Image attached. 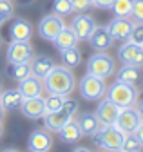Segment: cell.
<instances>
[{"label": "cell", "instance_id": "obj_19", "mask_svg": "<svg viewBox=\"0 0 143 152\" xmlns=\"http://www.w3.org/2000/svg\"><path fill=\"white\" fill-rule=\"evenodd\" d=\"M53 65H55V60H53L49 54H33V58L29 60L31 74H34L40 80L53 69Z\"/></svg>", "mask_w": 143, "mask_h": 152}, {"label": "cell", "instance_id": "obj_20", "mask_svg": "<svg viewBox=\"0 0 143 152\" xmlns=\"http://www.w3.org/2000/svg\"><path fill=\"white\" fill-rule=\"evenodd\" d=\"M18 91L22 92L24 98H33V96H42L44 92V83L40 78H36L34 74L26 76L24 80L18 82Z\"/></svg>", "mask_w": 143, "mask_h": 152}, {"label": "cell", "instance_id": "obj_28", "mask_svg": "<svg viewBox=\"0 0 143 152\" xmlns=\"http://www.w3.org/2000/svg\"><path fill=\"white\" fill-rule=\"evenodd\" d=\"M15 15V4L11 0H0V26L7 24Z\"/></svg>", "mask_w": 143, "mask_h": 152}, {"label": "cell", "instance_id": "obj_23", "mask_svg": "<svg viewBox=\"0 0 143 152\" xmlns=\"http://www.w3.org/2000/svg\"><path fill=\"white\" fill-rule=\"evenodd\" d=\"M78 36H76V33L71 29V26H65L56 36H55V40H53V44H55V47L58 49V51H62V49H67V47H74V45H78Z\"/></svg>", "mask_w": 143, "mask_h": 152}, {"label": "cell", "instance_id": "obj_39", "mask_svg": "<svg viewBox=\"0 0 143 152\" xmlns=\"http://www.w3.org/2000/svg\"><path fill=\"white\" fill-rule=\"evenodd\" d=\"M74 150H76V152H89L87 147H74Z\"/></svg>", "mask_w": 143, "mask_h": 152}, {"label": "cell", "instance_id": "obj_35", "mask_svg": "<svg viewBox=\"0 0 143 152\" xmlns=\"http://www.w3.org/2000/svg\"><path fill=\"white\" fill-rule=\"evenodd\" d=\"M112 4H114V0H93V6L98 9H111Z\"/></svg>", "mask_w": 143, "mask_h": 152}, {"label": "cell", "instance_id": "obj_3", "mask_svg": "<svg viewBox=\"0 0 143 152\" xmlns=\"http://www.w3.org/2000/svg\"><path fill=\"white\" fill-rule=\"evenodd\" d=\"M78 102L76 100H73V98H65V102H63V105L58 109V110H55V112H49V114H45V116L42 118L44 120V127L47 129V130H51V132H58L67 121H71L74 118V114L78 112Z\"/></svg>", "mask_w": 143, "mask_h": 152}, {"label": "cell", "instance_id": "obj_33", "mask_svg": "<svg viewBox=\"0 0 143 152\" xmlns=\"http://www.w3.org/2000/svg\"><path fill=\"white\" fill-rule=\"evenodd\" d=\"M134 22H143V0H132V7L129 15Z\"/></svg>", "mask_w": 143, "mask_h": 152}, {"label": "cell", "instance_id": "obj_14", "mask_svg": "<svg viewBox=\"0 0 143 152\" xmlns=\"http://www.w3.org/2000/svg\"><path fill=\"white\" fill-rule=\"evenodd\" d=\"M9 22H11L9 29H7L9 40H31L34 29H33L29 20H26V18H22V16H16V18H13V20H9Z\"/></svg>", "mask_w": 143, "mask_h": 152}, {"label": "cell", "instance_id": "obj_15", "mask_svg": "<svg viewBox=\"0 0 143 152\" xmlns=\"http://www.w3.org/2000/svg\"><path fill=\"white\" fill-rule=\"evenodd\" d=\"M132 24H134V20L131 16H114L105 27L109 29V33L112 34L114 40H123L125 42L129 38V34H131Z\"/></svg>", "mask_w": 143, "mask_h": 152}, {"label": "cell", "instance_id": "obj_29", "mask_svg": "<svg viewBox=\"0 0 143 152\" xmlns=\"http://www.w3.org/2000/svg\"><path fill=\"white\" fill-rule=\"evenodd\" d=\"M132 7V0H114V4L111 6L114 16H129Z\"/></svg>", "mask_w": 143, "mask_h": 152}, {"label": "cell", "instance_id": "obj_10", "mask_svg": "<svg viewBox=\"0 0 143 152\" xmlns=\"http://www.w3.org/2000/svg\"><path fill=\"white\" fill-rule=\"evenodd\" d=\"M141 120H143V118H141L139 110H138L134 105H131V107L120 109V114H118L114 125H116L120 130H123L125 134H132V132L136 130V127L139 125Z\"/></svg>", "mask_w": 143, "mask_h": 152}, {"label": "cell", "instance_id": "obj_11", "mask_svg": "<svg viewBox=\"0 0 143 152\" xmlns=\"http://www.w3.org/2000/svg\"><path fill=\"white\" fill-rule=\"evenodd\" d=\"M53 148V136L51 130L44 129H34L27 138V150L31 152H49Z\"/></svg>", "mask_w": 143, "mask_h": 152}, {"label": "cell", "instance_id": "obj_30", "mask_svg": "<svg viewBox=\"0 0 143 152\" xmlns=\"http://www.w3.org/2000/svg\"><path fill=\"white\" fill-rule=\"evenodd\" d=\"M121 150H125V152H139V150H143V145H141V141L134 136V132H132V134H125Z\"/></svg>", "mask_w": 143, "mask_h": 152}, {"label": "cell", "instance_id": "obj_38", "mask_svg": "<svg viewBox=\"0 0 143 152\" xmlns=\"http://www.w3.org/2000/svg\"><path fill=\"white\" fill-rule=\"evenodd\" d=\"M2 132H4V110L0 109V136H2Z\"/></svg>", "mask_w": 143, "mask_h": 152}, {"label": "cell", "instance_id": "obj_24", "mask_svg": "<svg viewBox=\"0 0 143 152\" xmlns=\"http://www.w3.org/2000/svg\"><path fill=\"white\" fill-rule=\"evenodd\" d=\"M116 72V80H121V82H127V83H139V80H143V72H141V67H136V65H121V69L114 71Z\"/></svg>", "mask_w": 143, "mask_h": 152}, {"label": "cell", "instance_id": "obj_36", "mask_svg": "<svg viewBox=\"0 0 143 152\" xmlns=\"http://www.w3.org/2000/svg\"><path fill=\"white\" fill-rule=\"evenodd\" d=\"M134 107L139 110L141 118H143V89H141V91H138V98H136V103H134Z\"/></svg>", "mask_w": 143, "mask_h": 152}, {"label": "cell", "instance_id": "obj_4", "mask_svg": "<svg viewBox=\"0 0 143 152\" xmlns=\"http://www.w3.org/2000/svg\"><path fill=\"white\" fill-rule=\"evenodd\" d=\"M85 69L89 74H94L98 78H111L116 71V62L114 58L107 53V51H96L94 54H91L87 58V64H85Z\"/></svg>", "mask_w": 143, "mask_h": 152}, {"label": "cell", "instance_id": "obj_1", "mask_svg": "<svg viewBox=\"0 0 143 152\" xmlns=\"http://www.w3.org/2000/svg\"><path fill=\"white\" fill-rule=\"evenodd\" d=\"M42 83L49 94H60V96H71L76 89V78L73 69L56 64L42 78Z\"/></svg>", "mask_w": 143, "mask_h": 152}, {"label": "cell", "instance_id": "obj_2", "mask_svg": "<svg viewBox=\"0 0 143 152\" xmlns=\"http://www.w3.org/2000/svg\"><path fill=\"white\" fill-rule=\"evenodd\" d=\"M138 85L134 83H127V82H121V80H114L105 91V98L111 100L114 105H118L120 109L123 107H131L136 103L138 98Z\"/></svg>", "mask_w": 143, "mask_h": 152}, {"label": "cell", "instance_id": "obj_17", "mask_svg": "<svg viewBox=\"0 0 143 152\" xmlns=\"http://www.w3.org/2000/svg\"><path fill=\"white\" fill-rule=\"evenodd\" d=\"M20 112L29 120H40L44 118L45 109H44V96H33V98H24L20 103Z\"/></svg>", "mask_w": 143, "mask_h": 152}, {"label": "cell", "instance_id": "obj_32", "mask_svg": "<svg viewBox=\"0 0 143 152\" xmlns=\"http://www.w3.org/2000/svg\"><path fill=\"white\" fill-rule=\"evenodd\" d=\"M127 40L134 42V44H143V22H134L132 24V29H131V34Z\"/></svg>", "mask_w": 143, "mask_h": 152}, {"label": "cell", "instance_id": "obj_22", "mask_svg": "<svg viewBox=\"0 0 143 152\" xmlns=\"http://www.w3.org/2000/svg\"><path fill=\"white\" fill-rule=\"evenodd\" d=\"M58 138L60 141L67 143V145H76L80 140H82V130L76 123V120L73 118L71 121H67L60 130H58Z\"/></svg>", "mask_w": 143, "mask_h": 152}, {"label": "cell", "instance_id": "obj_34", "mask_svg": "<svg viewBox=\"0 0 143 152\" xmlns=\"http://www.w3.org/2000/svg\"><path fill=\"white\" fill-rule=\"evenodd\" d=\"M71 6H73V13H85L89 11L93 6V0H69Z\"/></svg>", "mask_w": 143, "mask_h": 152}, {"label": "cell", "instance_id": "obj_27", "mask_svg": "<svg viewBox=\"0 0 143 152\" xmlns=\"http://www.w3.org/2000/svg\"><path fill=\"white\" fill-rule=\"evenodd\" d=\"M65 98H67V96H60V94H49L47 98H44V109H45V114L58 110V109L63 105ZM45 114H44V116H45Z\"/></svg>", "mask_w": 143, "mask_h": 152}, {"label": "cell", "instance_id": "obj_18", "mask_svg": "<svg viewBox=\"0 0 143 152\" xmlns=\"http://www.w3.org/2000/svg\"><path fill=\"white\" fill-rule=\"evenodd\" d=\"M76 123H78V127L82 130V136H89V138H93L101 127L98 116L94 112H89V110L80 112V116L76 118Z\"/></svg>", "mask_w": 143, "mask_h": 152}, {"label": "cell", "instance_id": "obj_12", "mask_svg": "<svg viewBox=\"0 0 143 152\" xmlns=\"http://www.w3.org/2000/svg\"><path fill=\"white\" fill-rule=\"evenodd\" d=\"M87 42L94 51H109L114 45V38H112V34L109 33V29L105 26H96L93 29V33L89 34Z\"/></svg>", "mask_w": 143, "mask_h": 152}, {"label": "cell", "instance_id": "obj_6", "mask_svg": "<svg viewBox=\"0 0 143 152\" xmlns=\"http://www.w3.org/2000/svg\"><path fill=\"white\" fill-rule=\"evenodd\" d=\"M78 91H80V96L85 102H98L100 98L105 96L107 85H105L103 78H98V76L87 72L85 76H82V80L78 83Z\"/></svg>", "mask_w": 143, "mask_h": 152}, {"label": "cell", "instance_id": "obj_26", "mask_svg": "<svg viewBox=\"0 0 143 152\" xmlns=\"http://www.w3.org/2000/svg\"><path fill=\"white\" fill-rule=\"evenodd\" d=\"M31 74V67H29V62H24V64H7V76L15 82H20L24 80L26 76Z\"/></svg>", "mask_w": 143, "mask_h": 152}, {"label": "cell", "instance_id": "obj_16", "mask_svg": "<svg viewBox=\"0 0 143 152\" xmlns=\"http://www.w3.org/2000/svg\"><path fill=\"white\" fill-rule=\"evenodd\" d=\"M94 114L98 116L101 125H112L116 121V118H118V114H120V107L114 105L111 100H107V98H100Z\"/></svg>", "mask_w": 143, "mask_h": 152}, {"label": "cell", "instance_id": "obj_13", "mask_svg": "<svg viewBox=\"0 0 143 152\" xmlns=\"http://www.w3.org/2000/svg\"><path fill=\"white\" fill-rule=\"evenodd\" d=\"M96 27V20L91 16V15H87V13H78L73 16V22H71V29H73L78 36V40L83 42L89 38V34L93 33V29Z\"/></svg>", "mask_w": 143, "mask_h": 152}, {"label": "cell", "instance_id": "obj_25", "mask_svg": "<svg viewBox=\"0 0 143 152\" xmlns=\"http://www.w3.org/2000/svg\"><path fill=\"white\" fill-rule=\"evenodd\" d=\"M60 60H62V65H65L69 69H76V67L82 65V51L78 49V45L62 49L60 51Z\"/></svg>", "mask_w": 143, "mask_h": 152}, {"label": "cell", "instance_id": "obj_43", "mask_svg": "<svg viewBox=\"0 0 143 152\" xmlns=\"http://www.w3.org/2000/svg\"><path fill=\"white\" fill-rule=\"evenodd\" d=\"M141 47H143V44H141Z\"/></svg>", "mask_w": 143, "mask_h": 152}, {"label": "cell", "instance_id": "obj_7", "mask_svg": "<svg viewBox=\"0 0 143 152\" xmlns=\"http://www.w3.org/2000/svg\"><path fill=\"white\" fill-rule=\"evenodd\" d=\"M34 54V49L29 40H11L7 45L6 58L7 64H24L29 62Z\"/></svg>", "mask_w": 143, "mask_h": 152}, {"label": "cell", "instance_id": "obj_41", "mask_svg": "<svg viewBox=\"0 0 143 152\" xmlns=\"http://www.w3.org/2000/svg\"><path fill=\"white\" fill-rule=\"evenodd\" d=\"M22 2H29V0H22Z\"/></svg>", "mask_w": 143, "mask_h": 152}, {"label": "cell", "instance_id": "obj_37", "mask_svg": "<svg viewBox=\"0 0 143 152\" xmlns=\"http://www.w3.org/2000/svg\"><path fill=\"white\" fill-rule=\"evenodd\" d=\"M134 136L141 141V145H143V120L139 121V125L136 127V130H134Z\"/></svg>", "mask_w": 143, "mask_h": 152}, {"label": "cell", "instance_id": "obj_31", "mask_svg": "<svg viewBox=\"0 0 143 152\" xmlns=\"http://www.w3.org/2000/svg\"><path fill=\"white\" fill-rule=\"evenodd\" d=\"M53 11L60 16H67L73 15V6L69 0H53Z\"/></svg>", "mask_w": 143, "mask_h": 152}, {"label": "cell", "instance_id": "obj_9", "mask_svg": "<svg viewBox=\"0 0 143 152\" xmlns=\"http://www.w3.org/2000/svg\"><path fill=\"white\" fill-rule=\"evenodd\" d=\"M118 58L123 65H136L143 67V47L131 40H125L118 47Z\"/></svg>", "mask_w": 143, "mask_h": 152}, {"label": "cell", "instance_id": "obj_8", "mask_svg": "<svg viewBox=\"0 0 143 152\" xmlns=\"http://www.w3.org/2000/svg\"><path fill=\"white\" fill-rule=\"evenodd\" d=\"M67 24L63 20V16H60L56 13H49V15H45L42 20L38 22V34H40V38H44V40L53 42V40H55V36Z\"/></svg>", "mask_w": 143, "mask_h": 152}, {"label": "cell", "instance_id": "obj_21", "mask_svg": "<svg viewBox=\"0 0 143 152\" xmlns=\"http://www.w3.org/2000/svg\"><path fill=\"white\" fill-rule=\"evenodd\" d=\"M24 96L22 92L18 91V87L15 89H2V92H0V109H2L4 112H11V110H16L20 107Z\"/></svg>", "mask_w": 143, "mask_h": 152}, {"label": "cell", "instance_id": "obj_42", "mask_svg": "<svg viewBox=\"0 0 143 152\" xmlns=\"http://www.w3.org/2000/svg\"><path fill=\"white\" fill-rule=\"evenodd\" d=\"M0 45H2V40H0Z\"/></svg>", "mask_w": 143, "mask_h": 152}, {"label": "cell", "instance_id": "obj_40", "mask_svg": "<svg viewBox=\"0 0 143 152\" xmlns=\"http://www.w3.org/2000/svg\"><path fill=\"white\" fill-rule=\"evenodd\" d=\"M0 92H2V78H0Z\"/></svg>", "mask_w": 143, "mask_h": 152}, {"label": "cell", "instance_id": "obj_5", "mask_svg": "<svg viewBox=\"0 0 143 152\" xmlns=\"http://www.w3.org/2000/svg\"><path fill=\"white\" fill-rule=\"evenodd\" d=\"M125 140V132L120 130L114 123L112 125H101L100 130L93 136V141L101 150H121Z\"/></svg>", "mask_w": 143, "mask_h": 152}]
</instances>
